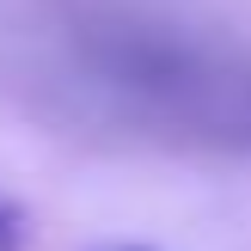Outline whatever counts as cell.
Here are the masks:
<instances>
[{
	"instance_id": "1",
	"label": "cell",
	"mask_w": 251,
	"mask_h": 251,
	"mask_svg": "<svg viewBox=\"0 0 251 251\" xmlns=\"http://www.w3.org/2000/svg\"><path fill=\"white\" fill-rule=\"evenodd\" d=\"M19 239H25L19 215H6V208H0V251H19Z\"/></svg>"
}]
</instances>
